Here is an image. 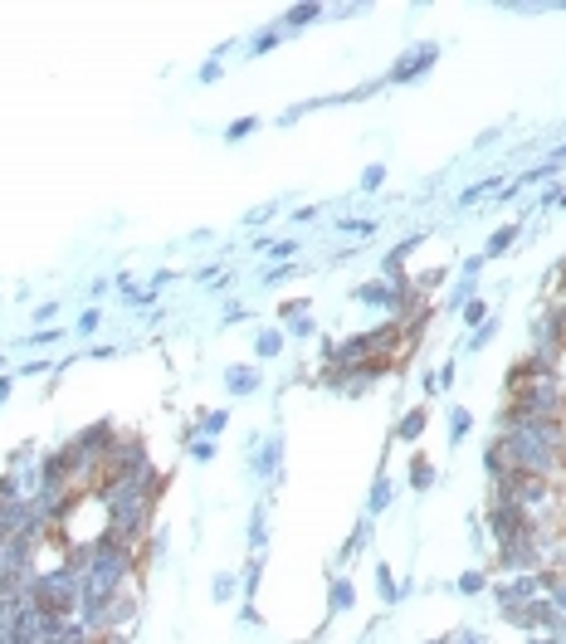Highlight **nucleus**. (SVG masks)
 <instances>
[{
  "label": "nucleus",
  "instance_id": "nucleus-1",
  "mask_svg": "<svg viewBox=\"0 0 566 644\" xmlns=\"http://www.w3.org/2000/svg\"><path fill=\"white\" fill-rule=\"evenodd\" d=\"M225 386H230L235 396H239V391H254V386H259V371H254V366H235V371L225 376Z\"/></svg>",
  "mask_w": 566,
  "mask_h": 644
},
{
  "label": "nucleus",
  "instance_id": "nucleus-2",
  "mask_svg": "<svg viewBox=\"0 0 566 644\" xmlns=\"http://www.w3.org/2000/svg\"><path fill=\"white\" fill-rule=\"evenodd\" d=\"M430 54H435V49H415V54H410V64H395V79H415V74L430 64Z\"/></svg>",
  "mask_w": 566,
  "mask_h": 644
},
{
  "label": "nucleus",
  "instance_id": "nucleus-3",
  "mask_svg": "<svg viewBox=\"0 0 566 644\" xmlns=\"http://www.w3.org/2000/svg\"><path fill=\"white\" fill-rule=\"evenodd\" d=\"M430 478H435L430 459H415V464H410V483H415V488H430Z\"/></svg>",
  "mask_w": 566,
  "mask_h": 644
},
{
  "label": "nucleus",
  "instance_id": "nucleus-4",
  "mask_svg": "<svg viewBox=\"0 0 566 644\" xmlns=\"http://www.w3.org/2000/svg\"><path fill=\"white\" fill-rule=\"evenodd\" d=\"M420 429H425V410H410V415L400 420V439H415Z\"/></svg>",
  "mask_w": 566,
  "mask_h": 644
},
{
  "label": "nucleus",
  "instance_id": "nucleus-5",
  "mask_svg": "<svg viewBox=\"0 0 566 644\" xmlns=\"http://www.w3.org/2000/svg\"><path fill=\"white\" fill-rule=\"evenodd\" d=\"M513 239H518V224H508V229H498V234L488 239V254H503V249H508Z\"/></svg>",
  "mask_w": 566,
  "mask_h": 644
},
{
  "label": "nucleus",
  "instance_id": "nucleus-6",
  "mask_svg": "<svg viewBox=\"0 0 566 644\" xmlns=\"http://www.w3.org/2000/svg\"><path fill=\"white\" fill-rule=\"evenodd\" d=\"M342 605H352V586H347V581L332 586V610H342Z\"/></svg>",
  "mask_w": 566,
  "mask_h": 644
},
{
  "label": "nucleus",
  "instance_id": "nucleus-7",
  "mask_svg": "<svg viewBox=\"0 0 566 644\" xmlns=\"http://www.w3.org/2000/svg\"><path fill=\"white\" fill-rule=\"evenodd\" d=\"M279 347H283V337H279V332H264V337H259V356H274Z\"/></svg>",
  "mask_w": 566,
  "mask_h": 644
},
{
  "label": "nucleus",
  "instance_id": "nucleus-8",
  "mask_svg": "<svg viewBox=\"0 0 566 644\" xmlns=\"http://www.w3.org/2000/svg\"><path fill=\"white\" fill-rule=\"evenodd\" d=\"M459 591H483V571H464V581H459Z\"/></svg>",
  "mask_w": 566,
  "mask_h": 644
},
{
  "label": "nucleus",
  "instance_id": "nucleus-9",
  "mask_svg": "<svg viewBox=\"0 0 566 644\" xmlns=\"http://www.w3.org/2000/svg\"><path fill=\"white\" fill-rule=\"evenodd\" d=\"M244 132H254V117H244V122H235V127H230V142H239Z\"/></svg>",
  "mask_w": 566,
  "mask_h": 644
},
{
  "label": "nucleus",
  "instance_id": "nucleus-10",
  "mask_svg": "<svg viewBox=\"0 0 566 644\" xmlns=\"http://www.w3.org/2000/svg\"><path fill=\"white\" fill-rule=\"evenodd\" d=\"M190 454H195V459H210V454H215V444H210V439H195V444H190Z\"/></svg>",
  "mask_w": 566,
  "mask_h": 644
},
{
  "label": "nucleus",
  "instance_id": "nucleus-11",
  "mask_svg": "<svg viewBox=\"0 0 566 644\" xmlns=\"http://www.w3.org/2000/svg\"><path fill=\"white\" fill-rule=\"evenodd\" d=\"M464 429H469V410H454V439H459Z\"/></svg>",
  "mask_w": 566,
  "mask_h": 644
}]
</instances>
